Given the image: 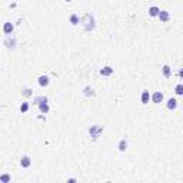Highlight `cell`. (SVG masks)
<instances>
[{
    "label": "cell",
    "instance_id": "cell-19",
    "mask_svg": "<svg viewBox=\"0 0 183 183\" xmlns=\"http://www.w3.org/2000/svg\"><path fill=\"white\" fill-rule=\"evenodd\" d=\"M174 91H176V95L183 96V84H177V86L174 87Z\"/></svg>",
    "mask_w": 183,
    "mask_h": 183
},
{
    "label": "cell",
    "instance_id": "cell-3",
    "mask_svg": "<svg viewBox=\"0 0 183 183\" xmlns=\"http://www.w3.org/2000/svg\"><path fill=\"white\" fill-rule=\"evenodd\" d=\"M159 19H160V22L162 23H167L169 20H170V15H169V12L167 10H160V13H159V16H157Z\"/></svg>",
    "mask_w": 183,
    "mask_h": 183
},
{
    "label": "cell",
    "instance_id": "cell-12",
    "mask_svg": "<svg viewBox=\"0 0 183 183\" xmlns=\"http://www.w3.org/2000/svg\"><path fill=\"white\" fill-rule=\"evenodd\" d=\"M159 13H160V9H159V7H156V6H152V7L149 9V15H150L152 17L159 16Z\"/></svg>",
    "mask_w": 183,
    "mask_h": 183
},
{
    "label": "cell",
    "instance_id": "cell-14",
    "mask_svg": "<svg viewBox=\"0 0 183 183\" xmlns=\"http://www.w3.org/2000/svg\"><path fill=\"white\" fill-rule=\"evenodd\" d=\"M162 70H163V76H164L166 79H169V77L172 76V69H170V67H169L167 64H164Z\"/></svg>",
    "mask_w": 183,
    "mask_h": 183
},
{
    "label": "cell",
    "instance_id": "cell-15",
    "mask_svg": "<svg viewBox=\"0 0 183 183\" xmlns=\"http://www.w3.org/2000/svg\"><path fill=\"white\" fill-rule=\"evenodd\" d=\"M39 109H40V112L43 113V115H46L47 112H49V105H47V102H44V103H42V105H39Z\"/></svg>",
    "mask_w": 183,
    "mask_h": 183
},
{
    "label": "cell",
    "instance_id": "cell-24",
    "mask_svg": "<svg viewBox=\"0 0 183 183\" xmlns=\"http://www.w3.org/2000/svg\"><path fill=\"white\" fill-rule=\"evenodd\" d=\"M64 2H72V0H64Z\"/></svg>",
    "mask_w": 183,
    "mask_h": 183
},
{
    "label": "cell",
    "instance_id": "cell-8",
    "mask_svg": "<svg viewBox=\"0 0 183 183\" xmlns=\"http://www.w3.org/2000/svg\"><path fill=\"white\" fill-rule=\"evenodd\" d=\"M3 32H5L6 34H12V32H13V25H12L10 22H6L5 26H3Z\"/></svg>",
    "mask_w": 183,
    "mask_h": 183
},
{
    "label": "cell",
    "instance_id": "cell-16",
    "mask_svg": "<svg viewBox=\"0 0 183 183\" xmlns=\"http://www.w3.org/2000/svg\"><path fill=\"white\" fill-rule=\"evenodd\" d=\"M127 149V140L126 139H122L120 142H119V150L120 152H125Z\"/></svg>",
    "mask_w": 183,
    "mask_h": 183
},
{
    "label": "cell",
    "instance_id": "cell-7",
    "mask_svg": "<svg viewBox=\"0 0 183 183\" xmlns=\"http://www.w3.org/2000/svg\"><path fill=\"white\" fill-rule=\"evenodd\" d=\"M37 80H39V84H40L42 87H46V86H49V83H50V79H49L47 76H40Z\"/></svg>",
    "mask_w": 183,
    "mask_h": 183
},
{
    "label": "cell",
    "instance_id": "cell-4",
    "mask_svg": "<svg viewBox=\"0 0 183 183\" xmlns=\"http://www.w3.org/2000/svg\"><path fill=\"white\" fill-rule=\"evenodd\" d=\"M5 46H6L7 49H15V47H16V39L9 36V37L5 40Z\"/></svg>",
    "mask_w": 183,
    "mask_h": 183
},
{
    "label": "cell",
    "instance_id": "cell-17",
    "mask_svg": "<svg viewBox=\"0 0 183 183\" xmlns=\"http://www.w3.org/2000/svg\"><path fill=\"white\" fill-rule=\"evenodd\" d=\"M70 23H72L73 26L79 25V23H80V19H79V16H77V15H72V16H70Z\"/></svg>",
    "mask_w": 183,
    "mask_h": 183
},
{
    "label": "cell",
    "instance_id": "cell-23",
    "mask_svg": "<svg viewBox=\"0 0 183 183\" xmlns=\"http://www.w3.org/2000/svg\"><path fill=\"white\" fill-rule=\"evenodd\" d=\"M179 76H180V77H182V79H183V69H182V70H180V72H179Z\"/></svg>",
    "mask_w": 183,
    "mask_h": 183
},
{
    "label": "cell",
    "instance_id": "cell-13",
    "mask_svg": "<svg viewBox=\"0 0 183 183\" xmlns=\"http://www.w3.org/2000/svg\"><path fill=\"white\" fill-rule=\"evenodd\" d=\"M83 95H84V96H95L96 93H95V90L91 89L90 86H87V87L83 89Z\"/></svg>",
    "mask_w": 183,
    "mask_h": 183
},
{
    "label": "cell",
    "instance_id": "cell-11",
    "mask_svg": "<svg viewBox=\"0 0 183 183\" xmlns=\"http://www.w3.org/2000/svg\"><path fill=\"white\" fill-rule=\"evenodd\" d=\"M150 100V95H149V91L147 90H143V93H142V103L143 105H147Z\"/></svg>",
    "mask_w": 183,
    "mask_h": 183
},
{
    "label": "cell",
    "instance_id": "cell-10",
    "mask_svg": "<svg viewBox=\"0 0 183 183\" xmlns=\"http://www.w3.org/2000/svg\"><path fill=\"white\" fill-rule=\"evenodd\" d=\"M176 107H177V100L173 99V97L169 99V100H167V109H169V110H174Z\"/></svg>",
    "mask_w": 183,
    "mask_h": 183
},
{
    "label": "cell",
    "instance_id": "cell-1",
    "mask_svg": "<svg viewBox=\"0 0 183 183\" xmlns=\"http://www.w3.org/2000/svg\"><path fill=\"white\" fill-rule=\"evenodd\" d=\"M80 22H82V25L84 26V30L86 32H90V30H93L95 29V17L91 16L90 13H86V15H83L82 16V19H80Z\"/></svg>",
    "mask_w": 183,
    "mask_h": 183
},
{
    "label": "cell",
    "instance_id": "cell-2",
    "mask_svg": "<svg viewBox=\"0 0 183 183\" xmlns=\"http://www.w3.org/2000/svg\"><path fill=\"white\" fill-rule=\"evenodd\" d=\"M103 132V127L102 126H91L90 129H89V133H90V136H91V139L93 140H97V137H99V135Z\"/></svg>",
    "mask_w": 183,
    "mask_h": 183
},
{
    "label": "cell",
    "instance_id": "cell-22",
    "mask_svg": "<svg viewBox=\"0 0 183 183\" xmlns=\"http://www.w3.org/2000/svg\"><path fill=\"white\" fill-rule=\"evenodd\" d=\"M22 93H23V96L29 97V96H32V90H30V89H25V90L22 91Z\"/></svg>",
    "mask_w": 183,
    "mask_h": 183
},
{
    "label": "cell",
    "instance_id": "cell-20",
    "mask_svg": "<svg viewBox=\"0 0 183 183\" xmlns=\"http://www.w3.org/2000/svg\"><path fill=\"white\" fill-rule=\"evenodd\" d=\"M27 110H29V103H27V102L22 103V106H20V112H22V113H26Z\"/></svg>",
    "mask_w": 183,
    "mask_h": 183
},
{
    "label": "cell",
    "instance_id": "cell-21",
    "mask_svg": "<svg viewBox=\"0 0 183 183\" xmlns=\"http://www.w3.org/2000/svg\"><path fill=\"white\" fill-rule=\"evenodd\" d=\"M0 182L9 183V182H10V176H9V174H2V176H0Z\"/></svg>",
    "mask_w": 183,
    "mask_h": 183
},
{
    "label": "cell",
    "instance_id": "cell-5",
    "mask_svg": "<svg viewBox=\"0 0 183 183\" xmlns=\"http://www.w3.org/2000/svg\"><path fill=\"white\" fill-rule=\"evenodd\" d=\"M152 100H153V103H162L163 102V93L162 91H156V93H153Z\"/></svg>",
    "mask_w": 183,
    "mask_h": 183
},
{
    "label": "cell",
    "instance_id": "cell-18",
    "mask_svg": "<svg viewBox=\"0 0 183 183\" xmlns=\"http://www.w3.org/2000/svg\"><path fill=\"white\" fill-rule=\"evenodd\" d=\"M44 102H49L46 96H39V97H34V103H36V105H42V103H44Z\"/></svg>",
    "mask_w": 183,
    "mask_h": 183
},
{
    "label": "cell",
    "instance_id": "cell-9",
    "mask_svg": "<svg viewBox=\"0 0 183 183\" xmlns=\"http://www.w3.org/2000/svg\"><path fill=\"white\" fill-rule=\"evenodd\" d=\"M100 74H102V76H112V74H113V69H112L110 66H106V67H103V69L100 70Z\"/></svg>",
    "mask_w": 183,
    "mask_h": 183
},
{
    "label": "cell",
    "instance_id": "cell-6",
    "mask_svg": "<svg viewBox=\"0 0 183 183\" xmlns=\"http://www.w3.org/2000/svg\"><path fill=\"white\" fill-rule=\"evenodd\" d=\"M20 164H22V167L27 169V167L32 164V160H30V157H29V156H23V157L20 159Z\"/></svg>",
    "mask_w": 183,
    "mask_h": 183
}]
</instances>
